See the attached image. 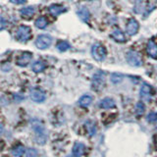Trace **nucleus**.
I'll use <instances>...</instances> for the list:
<instances>
[{"label":"nucleus","instance_id":"1","mask_svg":"<svg viewBox=\"0 0 157 157\" xmlns=\"http://www.w3.org/2000/svg\"><path fill=\"white\" fill-rule=\"evenodd\" d=\"M32 127L36 132V140L38 144H44L47 139V134L43 124L38 120H33L32 122Z\"/></svg>","mask_w":157,"mask_h":157},{"label":"nucleus","instance_id":"2","mask_svg":"<svg viewBox=\"0 0 157 157\" xmlns=\"http://www.w3.org/2000/svg\"><path fill=\"white\" fill-rule=\"evenodd\" d=\"M106 48L100 43H95L93 44L91 47V54L92 57L95 59L96 61H104L106 58Z\"/></svg>","mask_w":157,"mask_h":157},{"label":"nucleus","instance_id":"3","mask_svg":"<svg viewBox=\"0 0 157 157\" xmlns=\"http://www.w3.org/2000/svg\"><path fill=\"white\" fill-rule=\"evenodd\" d=\"M16 36L18 38V40L25 42L28 41L32 36V29L28 26H20L18 31H17V34Z\"/></svg>","mask_w":157,"mask_h":157},{"label":"nucleus","instance_id":"4","mask_svg":"<svg viewBox=\"0 0 157 157\" xmlns=\"http://www.w3.org/2000/svg\"><path fill=\"white\" fill-rule=\"evenodd\" d=\"M52 37L48 34H40L36 40V46L38 49H46L51 45Z\"/></svg>","mask_w":157,"mask_h":157},{"label":"nucleus","instance_id":"5","mask_svg":"<svg viewBox=\"0 0 157 157\" xmlns=\"http://www.w3.org/2000/svg\"><path fill=\"white\" fill-rule=\"evenodd\" d=\"M126 59H127V62L129 63L131 66H134V67H139L142 63L140 55L136 51L128 52L126 55Z\"/></svg>","mask_w":157,"mask_h":157},{"label":"nucleus","instance_id":"6","mask_svg":"<svg viewBox=\"0 0 157 157\" xmlns=\"http://www.w3.org/2000/svg\"><path fill=\"white\" fill-rule=\"evenodd\" d=\"M29 96H31L32 100H33L34 102H43L46 97L44 91L39 90V88H33V90H32L31 93H29Z\"/></svg>","mask_w":157,"mask_h":157},{"label":"nucleus","instance_id":"7","mask_svg":"<svg viewBox=\"0 0 157 157\" xmlns=\"http://www.w3.org/2000/svg\"><path fill=\"white\" fill-rule=\"evenodd\" d=\"M32 58H33V54L31 52H24L18 57L16 63L20 67H26L29 65V62H31Z\"/></svg>","mask_w":157,"mask_h":157},{"label":"nucleus","instance_id":"8","mask_svg":"<svg viewBox=\"0 0 157 157\" xmlns=\"http://www.w3.org/2000/svg\"><path fill=\"white\" fill-rule=\"evenodd\" d=\"M104 85V76H103L102 73H97L93 77L92 80V87L96 90H99L100 88Z\"/></svg>","mask_w":157,"mask_h":157},{"label":"nucleus","instance_id":"9","mask_svg":"<svg viewBox=\"0 0 157 157\" xmlns=\"http://www.w3.org/2000/svg\"><path fill=\"white\" fill-rule=\"evenodd\" d=\"M139 29H140V24L135 19H131L129 23L127 24V33L128 34H130V36L136 34L137 31H139Z\"/></svg>","mask_w":157,"mask_h":157},{"label":"nucleus","instance_id":"10","mask_svg":"<svg viewBox=\"0 0 157 157\" xmlns=\"http://www.w3.org/2000/svg\"><path fill=\"white\" fill-rule=\"evenodd\" d=\"M147 54L153 59H157V44L153 40H149L146 46Z\"/></svg>","mask_w":157,"mask_h":157},{"label":"nucleus","instance_id":"11","mask_svg":"<svg viewBox=\"0 0 157 157\" xmlns=\"http://www.w3.org/2000/svg\"><path fill=\"white\" fill-rule=\"evenodd\" d=\"M66 11V8L61 6V5H57V4H52L50 7H49V12L51 13L53 16H58L62 13Z\"/></svg>","mask_w":157,"mask_h":157},{"label":"nucleus","instance_id":"12","mask_svg":"<svg viewBox=\"0 0 157 157\" xmlns=\"http://www.w3.org/2000/svg\"><path fill=\"white\" fill-rule=\"evenodd\" d=\"M151 90L152 88L149 85H147V83H144V85L141 86L140 87V97L141 98H144V99H148L150 94H151Z\"/></svg>","mask_w":157,"mask_h":157},{"label":"nucleus","instance_id":"13","mask_svg":"<svg viewBox=\"0 0 157 157\" xmlns=\"http://www.w3.org/2000/svg\"><path fill=\"white\" fill-rule=\"evenodd\" d=\"M83 151H85V145H83L82 142H76L75 145L73 147L72 153L76 157H81L83 154Z\"/></svg>","mask_w":157,"mask_h":157},{"label":"nucleus","instance_id":"14","mask_svg":"<svg viewBox=\"0 0 157 157\" xmlns=\"http://www.w3.org/2000/svg\"><path fill=\"white\" fill-rule=\"evenodd\" d=\"M20 13H21L22 17L29 19V18H32L34 15V13H36V9H34V7H32V6L25 7V8L21 9Z\"/></svg>","mask_w":157,"mask_h":157},{"label":"nucleus","instance_id":"15","mask_svg":"<svg viewBox=\"0 0 157 157\" xmlns=\"http://www.w3.org/2000/svg\"><path fill=\"white\" fill-rule=\"evenodd\" d=\"M78 16L81 18L82 21L88 22V20H90V11H88V9H86V7H82L81 9L78 10Z\"/></svg>","mask_w":157,"mask_h":157},{"label":"nucleus","instance_id":"16","mask_svg":"<svg viewBox=\"0 0 157 157\" xmlns=\"http://www.w3.org/2000/svg\"><path fill=\"white\" fill-rule=\"evenodd\" d=\"M99 106L103 109H110V108H113L115 106V101L112 99V98L106 97L104 99H102L99 103Z\"/></svg>","mask_w":157,"mask_h":157},{"label":"nucleus","instance_id":"17","mask_svg":"<svg viewBox=\"0 0 157 157\" xmlns=\"http://www.w3.org/2000/svg\"><path fill=\"white\" fill-rule=\"evenodd\" d=\"M112 37L118 42H125L126 41L125 34L123 33V32L120 31V29H115V31L112 33Z\"/></svg>","mask_w":157,"mask_h":157},{"label":"nucleus","instance_id":"18","mask_svg":"<svg viewBox=\"0 0 157 157\" xmlns=\"http://www.w3.org/2000/svg\"><path fill=\"white\" fill-rule=\"evenodd\" d=\"M91 102H92V97L88 94H85L80 98L78 104H80L82 107H87L91 104Z\"/></svg>","mask_w":157,"mask_h":157},{"label":"nucleus","instance_id":"19","mask_svg":"<svg viewBox=\"0 0 157 157\" xmlns=\"http://www.w3.org/2000/svg\"><path fill=\"white\" fill-rule=\"evenodd\" d=\"M45 69V64L42 61H36L33 64V71L34 73H41Z\"/></svg>","mask_w":157,"mask_h":157},{"label":"nucleus","instance_id":"20","mask_svg":"<svg viewBox=\"0 0 157 157\" xmlns=\"http://www.w3.org/2000/svg\"><path fill=\"white\" fill-rule=\"evenodd\" d=\"M25 151H26V149H25L24 146H22V145H17V146L13 147L12 154L14 156H16V157H22L24 155V153H25Z\"/></svg>","mask_w":157,"mask_h":157},{"label":"nucleus","instance_id":"21","mask_svg":"<svg viewBox=\"0 0 157 157\" xmlns=\"http://www.w3.org/2000/svg\"><path fill=\"white\" fill-rule=\"evenodd\" d=\"M47 24H48V22L45 17H39L36 21V27L38 29H44L47 26Z\"/></svg>","mask_w":157,"mask_h":157},{"label":"nucleus","instance_id":"22","mask_svg":"<svg viewBox=\"0 0 157 157\" xmlns=\"http://www.w3.org/2000/svg\"><path fill=\"white\" fill-rule=\"evenodd\" d=\"M86 130L88 132V134H90V136H93L96 132V126L93 122H91V121L86 122Z\"/></svg>","mask_w":157,"mask_h":157},{"label":"nucleus","instance_id":"23","mask_svg":"<svg viewBox=\"0 0 157 157\" xmlns=\"http://www.w3.org/2000/svg\"><path fill=\"white\" fill-rule=\"evenodd\" d=\"M69 48H70V44H69L67 41H59L57 43V49L61 52L68 50Z\"/></svg>","mask_w":157,"mask_h":157},{"label":"nucleus","instance_id":"24","mask_svg":"<svg viewBox=\"0 0 157 157\" xmlns=\"http://www.w3.org/2000/svg\"><path fill=\"white\" fill-rule=\"evenodd\" d=\"M145 106L144 104V102H137V104L136 105V112L137 115H142L144 113Z\"/></svg>","mask_w":157,"mask_h":157},{"label":"nucleus","instance_id":"25","mask_svg":"<svg viewBox=\"0 0 157 157\" xmlns=\"http://www.w3.org/2000/svg\"><path fill=\"white\" fill-rule=\"evenodd\" d=\"M122 80H123V76L122 75H119V74H113V75L111 76V82L113 83H115V85L121 82Z\"/></svg>","mask_w":157,"mask_h":157},{"label":"nucleus","instance_id":"26","mask_svg":"<svg viewBox=\"0 0 157 157\" xmlns=\"http://www.w3.org/2000/svg\"><path fill=\"white\" fill-rule=\"evenodd\" d=\"M146 119H147V121L150 122V123L157 122V112H152V113H149V114L147 115Z\"/></svg>","mask_w":157,"mask_h":157},{"label":"nucleus","instance_id":"27","mask_svg":"<svg viewBox=\"0 0 157 157\" xmlns=\"http://www.w3.org/2000/svg\"><path fill=\"white\" fill-rule=\"evenodd\" d=\"M26 157H37V151L34 148H29L26 150Z\"/></svg>","mask_w":157,"mask_h":157},{"label":"nucleus","instance_id":"28","mask_svg":"<svg viewBox=\"0 0 157 157\" xmlns=\"http://www.w3.org/2000/svg\"><path fill=\"white\" fill-rule=\"evenodd\" d=\"M5 27H6V21L2 16H0V31L3 29Z\"/></svg>","mask_w":157,"mask_h":157},{"label":"nucleus","instance_id":"29","mask_svg":"<svg viewBox=\"0 0 157 157\" xmlns=\"http://www.w3.org/2000/svg\"><path fill=\"white\" fill-rule=\"evenodd\" d=\"M10 2L13 4H24L27 2V0H10Z\"/></svg>","mask_w":157,"mask_h":157},{"label":"nucleus","instance_id":"30","mask_svg":"<svg viewBox=\"0 0 157 157\" xmlns=\"http://www.w3.org/2000/svg\"><path fill=\"white\" fill-rule=\"evenodd\" d=\"M3 132H4V127H3V125L1 124V123H0V135H2Z\"/></svg>","mask_w":157,"mask_h":157},{"label":"nucleus","instance_id":"31","mask_svg":"<svg viewBox=\"0 0 157 157\" xmlns=\"http://www.w3.org/2000/svg\"><path fill=\"white\" fill-rule=\"evenodd\" d=\"M4 147V142L2 140H0V150H2Z\"/></svg>","mask_w":157,"mask_h":157},{"label":"nucleus","instance_id":"32","mask_svg":"<svg viewBox=\"0 0 157 157\" xmlns=\"http://www.w3.org/2000/svg\"><path fill=\"white\" fill-rule=\"evenodd\" d=\"M66 157H76L75 155H74L73 153H71V154H69V155H67Z\"/></svg>","mask_w":157,"mask_h":157}]
</instances>
